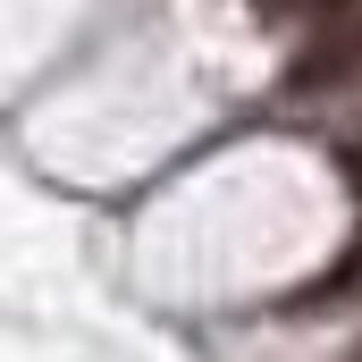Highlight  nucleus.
Listing matches in <instances>:
<instances>
[{
    "label": "nucleus",
    "instance_id": "obj_2",
    "mask_svg": "<svg viewBox=\"0 0 362 362\" xmlns=\"http://www.w3.org/2000/svg\"><path fill=\"white\" fill-rule=\"evenodd\" d=\"M346 303H362V228L346 236V253L320 278H303V286L286 295V312H346Z\"/></svg>",
    "mask_w": 362,
    "mask_h": 362
},
{
    "label": "nucleus",
    "instance_id": "obj_1",
    "mask_svg": "<svg viewBox=\"0 0 362 362\" xmlns=\"http://www.w3.org/2000/svg\"><path fill=\"white\" fill-rule=\"evenodd\" d=\"M286 85H295V93H337V85H362V8H354V17H320V34L295 51Z\"/></svg>",
    "mask_w": 362,
    "mask_h": 362
},
{
    "label": "nucleus",
    "instance_id": "obj_4",
    "mask_svg": "<svg viewBox=\"0 0 362 362\" xmlns=\"http://www.w3.org/2000/svg\"><path fill=\"white\" fill-rule=\"evenodd\" d=\"M337 160H346V185H354V194H362V135H354V144H346V152H337Z\"/></svg>",
    "mask_w": 362,
    "mask_h": 362
},
{
    "label": "nucleus",
    "instance_id": "obj_3",
    "mask_svg": "<svg viewBox=\"0 0 362 362\" xmlns=\"http://www.w3.org/2000/svg\"><path fill=\"white\" fill-rule=\"evenodd\" d=\"M303 8H312V25H320V17H354L362 0H303Z\"/></svg>",
    "mask_w": 362,
    "mask_h": 362
}]
</instances>
